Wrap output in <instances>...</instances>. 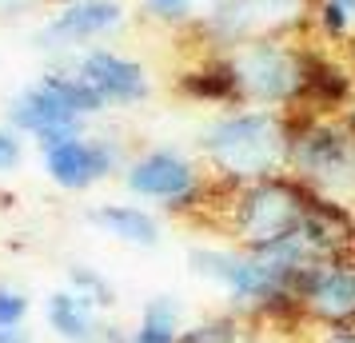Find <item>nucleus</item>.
Listing matches in <instances>:
<instances>
[{
	"label": "nucleus",
	"instance_id": "nucleus-6",
	"mask_svg": "<svg viewBox=\"0 0 355 343\" xmlns=\"http://www.w3.org/2000/svg\"><path fill=\"white\" fill-rule=\"evenodd\" d=\"M120 180L128 196L160 204L172 216H204L216 200V180L204 172V164L180 148H144L128 156Z\"/></svg>",
	"mask_w": 355,
	"mask_h": 343
},
{
	"label": "nucleus",
	"instance_id": "nucleus-19",
	"mask_svg": "<svg viewBox=\"0 0 355 343\" xmlns=\"http://www.w3.org/2000/svg\"><path fill=\"white\" fill-rule=\"evenodd\" d=\"M24 160H28V140L12 124L0 120V180L4 176H17L20 168H24Z\"/></svg>",
	"mask_w": 355,
	"mask_h": 343
},
{
	"label": "nucleus",
	"instance_id": "nucleus-2",
	"mask_svg": "<svg viewBox=\"0 0 355 343\" xmlns=\"http://www.w3.org/2000/svg\"><path fill=\"white\" fill-rule=\"evenodd\" d=\"M311 188L295 180L291 172H275L263 180L240 184V188H224L216 184V228L243 252H268L279 240H288L291 231L304 224L307 208H311Z\"/></svg>",
	"mask_w": 355,
	"mask_h": 343
},
{
	"label": "nucleus",
	"instance_id": "nucleus-25",
	"mask_svg": "<svg viewBox=\"0 0 355 343\" xmlns=\"http://www.w3.org/2000/svg\"><path fill=\"white\" fill-rule=\"evenodd\" d=\"M331 4H336V8H343V12H347V20L355 24V0H331Z\"/></svg>",
	"mask_w": 355,
	"mask_h": 343
},
{
	"label": "nucleus",
	"instance_id": "nucleus-7",
	"mask_svg": "<svg viewBox=\"0 0 355 343\" xmlns=\"http://www.w3.org/2000/svg\"><path fill=\"white\" fill-rule=\"evenodd\" d=\"M40 152V168L60 192H88L104 184L108 176H116L124 160H128V148L120 144L108 132H76L64 140H52V144L36 148Z\"/></svg>",
	"mask_w": 355,
	"mask_h": 343
},
{
	"label": "nucleus",
	"instance_id": "nucleus-20",
	"mask_svg": "<svg viewBox=\"0 0 355 343\" xmlns=\"http://www.w3.org/2000/svg\"><path fill=\"white\" fill-rule=\"evenodd\" d=\"M28 315H33V295L12 283H0V327H24Z\"/></svg>",
	"mask_w": 355,
	"mask_h": 343
},
{
	"label": "nucleus",
	"instance_id": "nucleus-21",
	"mask_svg": "<svg viewBox=\"0 0 355 343\" xmlns=\"http://www.w3.org/2000/svg\"><path fill=\"white\" fill-rule=\"evenodd\" d=\"M304 343H355V324H343V327H307Z\"/></svg>",
	"mask_w": 355,
	"mask_h": 343
},
{
	"label": "nucleus",
	"instance_id": "nucleus-11",
	"mask_svg": "<svg viewBox=\"0 0 355 343\" xmlns=\"http://www.w3.org/2000/svg\"><path fill=\"white\" fill-rule=\"evenodd\" d=\"M44 319H49L52 335L60 343H124V335H128V327L112 324L104 311L88 308L80 295H72L68 288H60L44 299Z\"/></svg>",
	"mask_w": 355,
	"mask_h": 343
},
{
	"label": "nucleus",
	"instance_id": "nucleus-17",
	"mask_svg": "<svg viewBox=\"0 0 355 343\" xmlns=\"http://www.w3.org/2000/svg\"><path fill=\"white\" fill-rule=\"evenodd\" d=\"M68 292L80 295L88 308L104 311V315H108V311L116 308V299H120V295H116V283L104 276L100 267H92V263H68Z\"/></svg>",
	"mask_w": 355,
	"mask_h": 343
},
{
	"label": "nucleus",
	"instance_id": "nucleus-4",
	"mask_svg": "<svg viewBox=\"0 0 355 343\" xmlns=\"http://www.w3.org/2000/svg\"><path fill=\"white\" fill-rule=\"evenodd\" d=\"M240 108L295 112L304 100V40L291 33H256L224 52Z\"/></svg>",
	"mask_w": 355,
	"mask_h": 343
},
{
	"label": "nucleus",
	"instance_id": "nucleus-12",
	"mask_svg": "<svg viewBox=\"0 0 355 343\" xmlns=\"http://www.w3.org/2000/svg\"><path fill=\"white\" fill-rule=\"evenodd\" d=\"M84 224H92L96 231L112 236L116 244L140 247V252H152L164 240L160 216L148 212L144 204H96V208L84 212Z\"/></svg>",
	"mask_w": 355,
	"mask_h": 343
},
{
	"label": "nucleus",
	"instance_id": "nucleus-18",
	"mask_svg": "<svg viewBox=\"0 0 355 343\" xmlns=\"http://www.w3.org/2000/svg\"><path fill=\"white\" fill-rule=\"evenodd\" d=\"M140 8H144V17L168 24V28H188L200 17V0H140Z\"/></svg>",
	"mask_w": 355,
	"mask_h": 343
},
{
	"label": "nucleus",
	"instance_id": "nucleus-9",
	"mask_svg": "<svg viewBox=\"0 0 355 343\" xmlns=\"http://www.w3.org/2000/svg\"><path fill=\"white\" fill-rule=\"evenodd\" d=\"M304 327H343L355 324V256L307 263L291 279Z\"/></svg>",
	"mask_w": 355,
	"mask_h": 343
},
{
	"label": "nucleus",
	"instance_id": "nucleus-13",
	"mask_svg": "<svg viewBox=\"0 0 355 343\" xmlns=\"http://www.w3.org/2000/svg\"><path fill=\"white\" fill-rule=\"evenodd\" d=\"M180 96L196 100V104H211V108H240L236 100V80H232V68H227L224 52H200V60L188 64L176 76Z\"/></svg>",
	"mask_w": 355,
	"mask_h": 343
},
{
	"label": "nucleus",
	"instance_id": "nucleus-8",
	"mask_svg": "<svg viewBox=\"0 0 355 343\" xmlns=\"http://www.w3.org/2000/svg\"><path fill=\"white\" fill-rule=\"evenodd\" d=\"M128 24L124 0H60L36 28V49L56 56V64L88 44H100Z\"/></svg>",
	"mask_w": 355,
	"mask_h": 343
},
{
	"label": "nucleus",
	"instance_id": "nucleus-24",
	"mask_svg": "<svg viewBox=\"0 0 355 343\" xmlns=\"http://www.w3.org/2000/svg\"><path fill=\"white\" fill-rule=\"evenodd\" d=\"M339 120H343V124L352 128V136H355V92H352V100H347V108L339 112Z\"/></svg>",
	"mask_w": 355,
	"mask_h": 343
},
{
	"label": "nucleus",
	"instance_id": "nucleus-3",
	"mask_svg": "<svg viewBox=\"0 0 355 343\" xmlns=\"http://www.w3.org/2000/svg\"><path fill=\"white\" fill-rule=\"evenodd\" d=\"M108 112V104L100 100L92 84L76 76L68 64H52L49 72H40L33 84H24L17 96L4 104V124L33 140L36 148L64 140L88 128V120Z\"/></svg>",
	"mask_w": 355,
	"mask_h": 343
},
{
	"label": "nucleus",
	"instance_id": "nucleus-14",
	"mask_svg": "<svg viewBox=\"0 0 355 343\" xmlns=\"http://www.w3.org/2000/svg\"><path fill=\"white\" fill-rule=\"evenodd\" d=\"M184 324H188L184 319V299L172 292H160L140 308V315L128 327L124 343H176Z\"/></svg>",
	"mask_w": 355,
	"mask_h": 343
},
{
	"label": "nucleus",
	"instance_id": "nucleus-15",
	"mask_svg": "<svg viewBox=\"0 0 355 343\" xmlns=\"http://www.w3.org/2000/svg\"><path fill=\"white\" fill-rule=\"evenodd\" d=\"M176 343H263V327H256L240 311H216L184 324Z\"/></svg>",
	"mask_w": 355,
	"mask_h": 343
},
{
	"label": "nucleus",
	"instance_id": "nucleus-16",
	"mask_svg": "<svg viewBox=\"0 0 355 343\" xmlns=\"http://www.w3.org/2000/svg\"><path fill=\"white\" fill-rule=\"evenodd\" d=\"M236 4H243V8L259 20L263 33H291V28H304L307 8H311V0H236Z\"/></svg>",
	"mask_w": 355,
	"mask_h": 343
},
{
	"label": "nucleus",
	"instance_id": "nucleus-5",
	"mask_svg": "<svg viewBox=\"0 0 355 343\" xmlns=\"http://www.w3.org/2000/svg\"><path fill=\"white\" fill-rule=\"evenodd\" d=\"M288 172L315 196L355 208V136L339 116L288 112Z\"/></svg>",
	"mask_w": 355,
	"mask_h": 343
},
{
	"label": "nucleus",
	"instance_id": "nucleus-10",
	"mask_svg": "<svg viewBox=\"0 0 355 343\" xmlns=\"http://www.w3.org/2000/svg\"><path fill=\"white\" fill-rule=\"evenodd\" d=\"M60 64H68L76 76H84L108 108H140L152 96L148 68L136 56H128L120 49H108V44H88V49H80L76 56H68Z\"/></svg>",
	"mask_w": 355,
	"mask_h": 343
},
{
	"label": "nucleus",
	"instance_id": "nucleus-23",
	"mask_svg": "<svg viewBox=\"0 0 355 343\" xmlns=\"http://www.w3.org/2000/svg\"><path fill=\"white\" fill-rule=\"evenodd\" d=\"M36 0H0V17H17V12H28Z\"/></svg>",
	"mask_w": 355,
	"mask_h": 343
},
{
	"label": "nucleus",
	"instance_id": "nucleus-1",
	"mask_svg": "<svg viewBox=\"0 0 355 343\" xmlns=\"http://www.w3.org/2000/svg\"><path fill=\"white\" fill-rule=\"evenodd\" d=\"M196 152L204 172L224 188L288 172V112L272 108L216 112L196 136Z\"/></svg>",
	"mask_w": 355,
	"mask_h": 343
},
{
	"label": "nucleus",
	"instance_id": "nucleus-22",
	"mask_svg": "<svg viewBox=\"0 0 355 343\" xmlns=\"http://www.w3.org/2000/svg\"><path fill=\"white\" fill-rule=\"evenodd\" d=\"M0 343H36V340L24 324V327H0Z\"/></svg>",
	"mask_w": 355,
	"mask_h": 343
}]
</instances>
